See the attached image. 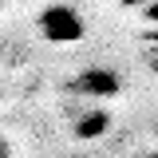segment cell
Listing matches in <instances>:
<instances>
[{
  "label": "cell",
  "mask_w": 158,
  "mask_h": 158,
  "mask_svg": "<svg viewBox=\"0 0 158 158\" xmlns=\"http://www.w3.org/2000/svg\"><path fill=\"white\" fill-rule=\"evenodd\" d=\"M40 32H44V40H52V44H75V40H83V20H79L75 8L52 4V8L40 12Z\"/></svg>",
  "instance_id": "cell-1"
},
{
  "label": "cell",
  "mask_w": 158,
  "mask_h": 158,
  "mask_svg": "<svg viewBox=\"0 0 158 158\" xmlns=\"http://www.w3.org/2000/svg\"><path fill=\"white\" fill-rule=\"evenodd\" d=\"M75 87H79V91H87V95H111L118 83H115V75H107V71H87Z\"/></svg>",
  "instance_id": "cell-2"
},
{
  "label": "cell",
  "mask_w": 158,
  "mask_h": 158,
  "mask_svg": "<svg viewBox=\"0 0 158 158\" xmlns=\"http://www.w3.org/2000/svg\"><path fill=\"white\" fill-rule=\"evenodd\" d=\"M103 127H107V118H103V115H87L83 123H79V135H83V138H95Z\"/></svg>",
  "instance_id": "cell-3"
},
{
  "label": "cell",
  "mask_w": 158,
  "mask_h": 158,
  "mask_svg": "<svg viewBox=\"0 0 158 158\" xmlns=\"http://www.w3.org/2000/svg\"><path fill=\"white\" fill-rule=\"evenodd\" d=\"M0 158H12V150H8V142L0 138Z\"/></svg>",
  "instance_id": "cell-4"
},
{
  "label": "cell",
  "mask_w": 158,
  "mask_h": 158,
  "mask_svg": "<svg viewBox=\"0 0 158 158\" xmlns=\"http://www.w3.org/2000/svg\"><path fill=\"white\" fill-rule=\"evenodd\" d=\"M146 16H150V20H158V4H150V8H146Z\"/></svg>",
  "instance_id": "cell-5"
}]
</instances>
